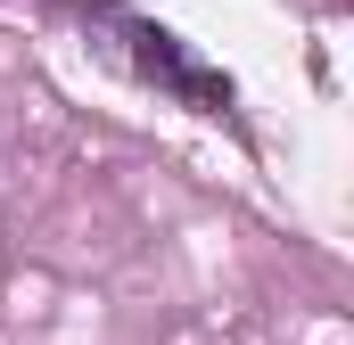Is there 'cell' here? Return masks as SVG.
I'll use <instances>...</instances> for the list:
<instances>
[{"label": "cell", "mask_w": 354, "mask_h": 345, "mask_svg": "<svg viewBox=\"0 0 354 345\" xmlns=\"http://www.w3.org/2000/svg\"><path fill=\"white\" fill-rule=\"evenodd\" d=\"M132 75H140V83H165L174 99H189L198 115H231V83H223L214 66H198V58L181 50V33H165V25H132Z\"/></svg>", "instance_id": "cell-1"}]
</instances>
